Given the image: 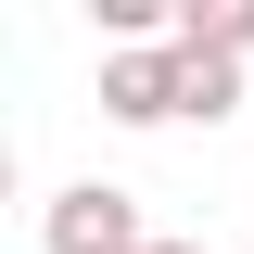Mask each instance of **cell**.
Here are the masks:
<instances>
[{"label": "cell", "instance_id": "2", "mask_svg": "<svg viewBox=\"0 0 254 254\" xmlns=\"http://www.w3.org/2000/svg\"><path fill=\"white\" fill-rule=\"evenodd\" d=\"M102 115L115 127H165L178 115V51H165V38L153 51H102Z\"/></svg>", "mask_w": 254, "mask_h": 254}, {"label": "cell", "instance_id": "1", "mask_svg": "<svg viewBox=\"0 0 254 254\" xmlns=\"http://www.w3.org/2000/svg\"><path fill=\"white\" fill-rule=\"evenodd\" d=\"M38 242H51V254H140L153 229H140V203H127L115 178H76V190H51Z\"/></svg>", "mask_w": 254, "mask_h": 254}, {"label": "cell", "instance_id": "3", "mask_svg": "<svg viewBox=\"0 0 254 254\" xmlns=\"http://www.w3.org/2000/svg\"><path fill=\"white\" fill-rule=\"evenodd\" d=\"M165 51H178V38H165ZM178 115H203V127L242 115V64L229 51H178Z\"/></svg>", "mask_w": 254, "mask_h": 254}, {"label": "cell", "instance_id": "4", "mask_svg": "<svg viewBox=\"0 0 254 254\" xmlns=\"http://www.w3.org/2000/svg\"><path fill=\"white\" fill-rule=\"evenodd\" d=\"M165 38H178V51H229V64H242V51H254V0H178V26H165Z\"/></svg>", "mask_w": 254, "mask_h": 254}, {"label": "cell", "instance_id": "5", "mask_svg": "<svg viewBox=\"0 0 254 254\" xmlns=\"http://www.w3.org/2000/svg\"><path fill=\"white\" fill-rule=\"evenodd\" d=\"M140 254H203V242H140Z\"/></svg>", "mask_w": 254, "mask_h": 254}]
</instances>
